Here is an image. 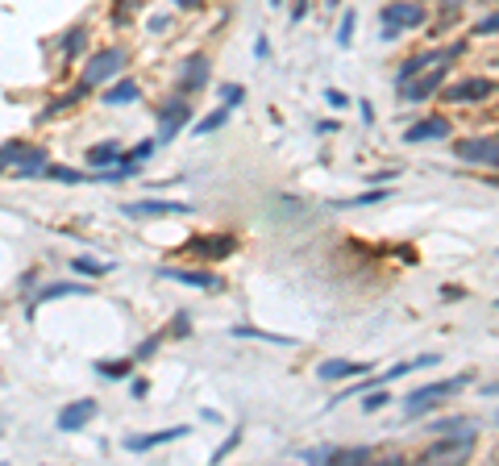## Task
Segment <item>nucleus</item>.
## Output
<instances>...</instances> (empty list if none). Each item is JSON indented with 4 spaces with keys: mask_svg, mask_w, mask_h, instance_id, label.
<instances>
[{
    "mask_svg": "<svg viewBox=\"0 0 499 466\" xmlns=\"http://www.w3.org/2000/svg\"><path fill=\"white\" fill-rule=\"evenodd\" d=\"M271 4H274V8H279V4H283V0H271Z\"/></svg>",
    "mask_w": 499,
    "mask_h": 466,
    "instance_id": "de8ad7c7",
    "label": "nucleus"
},
{
    "mask_svg": "<svg viewBox=\"0 0 499 466\" xmlns=\"http://www.w3.org/2000/svg\"><path fill=\"white\" fill-rule=\"evenodd\" d=\"M470 441H474V429H470V424H462V429H454V433H441V441L424 450V462H441V458H466V454H470Z\"/></svg>",
    "mask_w": 499,
    "mask_h": 466,
    "instance_id": "0eeeda50",
    "label": "nucleus"
},
{
    "mask_svg": "<svg viewBox=\"0 0 499 466\" xmlns=\"http://www.w3.org/2000/svg\"><path fill=\"white\" fill-rule=\"evenodd\" d=\"M137 96H141V84H137V80H121V84H108L100 100H104L108 108H117V104H134Z\"/></svg>",
    "mask_w": 499,
    "mask_h": 466,
    "instance_id": "aec40b11",
    "label": "nucleus"
},
{
    "mask_svg": "<svg viewBox=\"0 0 499 466\" xmlns=\"http://www.w3.org/2000/svg\"><path fill=\"white\" fill-rule=\"evenodd\" d=\"M237 441H241V429H233V433L225 437V446H217V450H213V462H225L229 454L237 450Z\"/></svg>",
    "mask_w": 499,
    "mask_h": 466,
    "instance_id": "72a5a7b5",
    "label": "nucleus"
},
{
    "mask_svg": "<svg viewBox=\"0 0 499 466\" xmlns=\"http://www.w3.org/2000/svg\"><path fill=\"white\" fill-rule=\"evenodd\" d=\"M457 4H462V0H441V8H446V13H454Z\"/></svg>",
    "mask_w": 499,
    "mask_h": 466,
    "instance_id": "49530a36",
    "label": "nucleus"
},
{
    "mask_svg": "<svg viewBox=\"0 0 499 466\" xmlns=\"http://www.w3.org/2000/svg\"><path fill=\"white\" fill-rule=\"evenodd\" d=\"M466 387V379L457 374V379H441V383H429V387H416L408 391V400H404V408H408L412 417H420V413H429V408H437L446 396H457Z\"/></svg>",
    "mask_w": 499,
    "mask_h": 466,
    "instance_id": "423d86ee",
    "label": "nucleus"
},
{
    "mask_svg": "<svg viewBox=\"0 0 499 466\" xmlns=\"http://www.w3.org/2000/svg\"><path fill=\"white\" fill-rule=\"evenodd\" d=\"M91 417H96V400H71V404H63V413L54 417V429H58V433H80Z\"/></svg>",
    "mask_w": 499,
    "mask_h": 466,
    "instance_id": "9d476101",
    "label": "nucleus"
},
{
    "mask_svg": "<svg viewBox=\"0 0 499 466\" xmlns=\"http://www.w3.org/2000/svg\"><path fill=\"white\" fill-rule=\"evenodd\" d=\"M121 154H125V150H121V141L108 138V141H96V146H88V150H84V163H88L91 171H108L113 163H121Z\"/></svg>",
    "mask_w": 499,
    "mask_h": 466,
    "instance_id": "2eb2a0df",
    "label": "nucleus"
},
{
    "mask_svg": "<svg viewBox=\"0 0 499 466\" xmlns=\"http://www.w3.org/2000/svg\"><path fill=\"white\" fill-rule=\"evenodd\" d=\"M462 424H466V420H433V433H454Z\"/></svg>",
    "mask_w": 499,
    "mask_h": 466,
    "instance_id": "ea45409f",
    "label": "nucleus"
},
{
    "mask_svg": "<svg viewBox=\"0 0 499 466\" xmlns=\"http://www.w3.org/2000/svg\"><path fill=\"white\" fill-rule=\"evenodd\" d=\"M88 92H91V84H84V80H80V84H75L71 92H63L58 100H50L42 113H38V121H46V117H58V113H67V108H75V104H80V100H84Z\"/></svg>",
    "mask_w": 499,
    "mask_h": 466,
    "instance_id": "6ab92c4d",
    "label": "nucleus"
},
{
    "mask_svg": "<svg viewBox=\"0 0 499 466\" xmlns=\"http://www.w3.org/2000/svg\"><path fill=\"white\" fill-rule=\"evenodd\" d=\"M354 374H370V363H350V358H329L317 367V379L337 383V379H354Z\"/></svg>",
    "mask_w": 499,
    "mask_h": 466,
    "instance_id": "f3484780",
    "label": "nucleus"
},
{
    "mask_svg": "<svg viewBox=\"0 0 499 466\" xmlns=\"http://www.w3.org/2000/svg\"><path fill=\"white\" fill-rule=\"evenodd\" d=\"M50 154L42 146H30V141H4L0 146V171L17 167V175H42Z\"/></svg>",
    "mask_w": 499,
    "mask_h": 466,
    "instance_id": "f03ea898",
    "label": "nucleus"
},
{
    "mask_svg": "<svg viewBox=\"0 0 499 466\" xmlns=\"http://www.w3.org/2000/svg\"><path fill=\"white\" fill-rule=\"evenodd\" d=\"M233 337H258V341H271V346H296V337H283V333H267V329H254V325H237Z\"/></svg>",
    "mask_w": 499,
    "mask_h": 466,
    "instance_id": "393cba45",
    "label": "nucleus"
},
{
    "mask_svg": "<svg viewBox=\"0 0 499 466\" xmlns=\"http://www.w3.org/2000/svg\"><path fill=\"white\" fill-rule=\"evenodd\" d=\"M154 350H158V337H146V341L134 350V358L137 363H141V358H154Z\"/></svg>",
    "mask_w": 499,
    "mask_h": 466,
    "instance_id": "f704fd0d",
    "label": "nucleus"
},
{
    "mask_svg": "<svg viewBox=\"0 0 499 466\" xmlns=\"http://www.w3.org/2000/svg\"><path fill=\"white\" fill-rule=\"evenodd\" d=\"M337 130H341L337 121H317V134H337Z\"/></svg>",
    "mask_w": 499,
    "mask_h": 466,
    "instance_id": "37998d69",
    "label": "nucleus"
},
{
    "mask_svg": "<svg viewBox=\"0 0 499 466\" xmlns=\"http://www.w3.org/2000/svg\"><path fill=\"white\" fill-rule=\"evenodd\" d=\"M441 84H446V63H437L433 71H420L416 80H408L404 84V100H429Z\"/></svg>",
    "mask_w": 499,
    "mask_h": 466,
    "instance_id": "ddd939ff",
    "label": "nucleus"
},
{
    "mask_svg": "<svg viewBox=\"0 0 499 466\" xmlns=\"http://www.w3.org/2000/svg\"><path fill=\"white\" fill-rule=\"evenodd\" d=\"M474 34H499V13H491V17H483V21L474 25Z\"/></svg>",
    "mask_w": 499,
    "mask_h": 466,
    "instance_id": "e433bc0d",
    "label": "nucleus"
},
{
    "mask_svg": "<svg viewBox=\"0 0 499 466\" xmlns=\"http://www.w3.org/2000/svg\"><path fill=\"white\" fill-rule=\"evenodd\" d=\"M391 191L387 187H370L362 196H350V200H337V208H362V204H379V200H387Z\"/></svg>",
    "mask_w": 499,
    "mask_h": 466,
    "instance_id": "c85d7f7f",
    "label": "nucleus"
},
{
    "mask_svg": "<svg viewBox=\"0 0 499 466\" xmlns=\"http://www.w3.org/2000/svg\"><path fill=\"white\" fill-rule=\"evenodd\" d=\"M84 46H88V25H71V30H67V38H63V58H67V63H75Z\"/></svg>",
    "mask_w": 499,
    "mask_h": 466,
    "instance_id": "412c9836",
    "label": "nucleus"
},
{
    "mask_svg": "<svg viewBox=\"0 0 499 466\" xmlns=\"http://www.w3.org/2000/svg\"><path fill=\"white\" fill-rule=\"evenodd\" d=\"M141 0H113V25H130Z\"/></svg>",
    "mask_w": 499,
    "mask_h": 466,
    "instance_id": "c756f323",
    "label": "nucleus"
},
{
    "mask_svg": "<svg viewBox=\"0 0 499 466\" xmlns=\"http://www.w3.org/2000/svg\"><path fill=\"white\" fill-rule=\"evenodd\" d=\"M171 4H179V8H200L204 0H171Z\"/></svg>",
    "mask_w": 499,
    "mask_h": 466,
    "instance_id": "a18cd8bd",
    "label": "nucleus"
},
{
    "mask_svg": "<svg viewBox=\"0 0 499 466\" xmlns=\"http://www.w3.org/2000/svg\"><path fill=\"white\" fill-rule=\"evenodd\" d=\"M304 13H308V0H296V4H291V21H300Z\"/></svg>",
    "mask_w": 499,
    "mask_h": 466,
    "instance_id": "79ce46f5",
    "label": "nucleus"
},
{
    "mask_svg": "<svg viewBox=\"0 0 499 466\" xmlns=\"http://www.w3.org/2000/svg\"><path fill=\"white\" fill-rule=\"evenodd\" d=\"M63 296H88V287H80V283H46L42 291L34 296V304H38V300H63ZM34 304H30V308H34Z\"/></svg>",
    "mask_w": 499,
    "mask_h": 466,
    "instance_id": "5701e85b",
    "label": "nucleus"
},
{
    "mask_svg": "<svg viewBox=\"0 0 499 466\" xmlns=\"http://www.w3.org/2000/svg\"><path fill=\"white\" fill-rule=\"evenodd\" d=\"M154 150H158V141H137L134 150H125V154H121V167H130V171H141V163H146V158H154Z\"/></svg>",
    "mask_w": 499,
    "mask_h": 466,
    "instance_id": "4be33fe9",
    "label": "nucleus"
},
{
    "mask_svg": "<svg viewBox=\"0 0 499 466\" xmlns=\"http://www.w3.org/2000/svg\"><path fill=\"white\" fill-rule=\"evenodd\" d=\"M121 213L125 217H187L191 204H183V200H130V204H121Z\"/></svg>",
    "mask_w": 499,
    "mask_h": 466,
    "instance_id": "6e6552de",
    "label": "nucleus"
},
{
    "mask_svg": "<svg viewBox=\"0 0 499 466\" xmlns=\"http://www.w3.org/2000/svg\"><path fill=\"white\" fill-rule=\"evenodd\" d=\"M254 54H258V58H267V54H271V42H267V38H258V42H254Z\"/></svg>",
    "mask_w": 499,
    "mask_h": 466,
    "instance_id": "c03bdc74",
    "label": "nucleus"
},
{
    "mask_svg": "<svg viewBox=\"0 0 499 466\" xmlns=\"http://www.w3.org/2000/svg\"><path fill=\"white\" fill-rule=\"evenodd\" d=\"M134 363L137 358H100L96 371L104 374V379H130V374H134Z\"/></svg>",
    "mask_w": 499,
    "mask_h": 466,
    "instance_id": "b1692460",
    "label": "nucleus"
},
{
    "mask_svg": "<svg viewBox=\"0 0 499 466\" xmlns=\"http://www.w3.org/2000/svg\"><path fill=\"white\" fill-rule=\"evenodd\" d=\"M354 25H358V13L350 8V13L341 17V30H337V42H341V46H350V42H354Z\"/></svg>",
    "mask_w": 499,
    "mask_h": 466,
    "instance_id": "2f4dec72",
    "label": "nucleus"
},
{
    "mask_svg": "<svg viewBox=\"0 0 499 466\" xmlns=\"http://www.w3.org/2000/svg\"><path fill=\"white\" fill-rule=\"evenodd\" d=\"M154 113H158V141H171V138H179V130L191 121V100H187V92L167 96Z\"/></svg>",
    "mask_w": 499,
    "mask_h": 466,
    "instance_id": "20e7f679",
    "label": "nucleus"
},
{
    "mask_svg": "<svg viewBox=\"0 0 499 466\" xmlns=\"http://www.w3.org/2000/svg\"><path fill=\"white\" fill-rule=\"evenodd\" d=\"M233 250H237V237H229V233H196L179 246L183 258H196V263H217Z\"/></svg>",
    "mask_w": 499,
    "mask_h": 466,
    "instance_id": "7ed1b4c3",
    "label": "nucleus"
},
{
    "mask_svg": "<svg viewBox=\"0 0 499 466\" xmlns=\"http://www.w3.org/2000/svg\"><path fill=\"white\" fill-rule=\"evenodd\" d=\"M187 433H191L187 424H171V429H163V433L125 437V450H130V454H146V450H158V446H167V441H175V437H187Z\"/></svg>",
    "mask_w": 499,
    "mask_h": 466,
    "instance_id": "4468645a",
    "label": "nucleus"
},
{
    "mask_svg": "<svg viewBox=\"0 0 499 466\" xmlns=\"http://www.w3.org/2000/svg\"><path fill=\"white\" fill-rule=\"evenodd\" d=\"M370 458V450L366 446H354V450H333L329 454V462H366Z\"/></svg>",
    "mask_w": 499,
    "mask_h": 466,
    "instance_id": "7c9ffc66",
    "label": "nucleus"
},
{
    "mask_svg": "<svg viewBox=\"0 0 499 466\" xmlns=\"http://www.w3.org/2000/svg\"><path fill=\"white\" fill-rule=\"evenodd\" d=\"M446 134H450V121L446 117H429V121H416L408 134H404V141L416 146V141H433V138H446Z\"/></svg>",
    "mask_w": 499,
    "mask_h": 466,
    "instance_id": "a211bd4d",
    "label": "nucleus"
},
{
    "mask_svg": "<svg viewBox=\"0 0 499 466\" xmlns=\"http://www.w3.org/2000/svg\"><path fill=\"white\" fill-rule=\"evenodd\" d=\"M491 92H495V84H491V80H483V75H474V80L450 84V88H446V100H457V104H466V100H487Z\"/></svg>",
    "mask_w": 499,
    "mask_h": 466,
    "instance_id": "dca6fc26",
    "label": "nucleus"
},
{
    "mask_svg": "<svg viewBox=\"0 0 499 466\" xmlns=\"http://www.w3.org/2000/svg\"><path fill=\"white\" fill-rule=\"evenodd\" d=\"M42 180H58V184H84V180H91V175L75 171V167H54V163H46Z\"/></svg>",
    "mask_w": 499,
    "mask_h": 466,
    "instance_id": "bb28decb",
    "label": "nucleus"
},
{
    "mask_svg": "<svg viewBox=\"0 0 499 466\" xmlns=\"http://www.w3.org/2000/svg\"><path fill=\"white\" fill-rule=\"evenodd\" d=\"M454 154L462 163H483V167H499V141H483V138H466L454 146Z\"/></svg>",
    "mask_w": 499,
    "mask_h": 466,
    "instance_id": "9b49d317",
    "label": "nucleus"
},
{
    "mask_svg": "<svg viewBox=\"0 0 499 466\" xmlns=\"http://www.w3.org/2000/svg\"><path fill=\"white\" fill-rule=\"evenodd\" d=\"M208 71H213V63H208V54H191L187 63L179 67V92L196 96L204 84H208Z\"/></svg>",
    "mask_w": 499,
    "mask_h": 466,
    "instance_id": "f8f14e48",
    "label": "nucleus"
},
{
    "mask_svg": "<svg viewBox=\"0 0 499 466\" xmlns=\"http://www.w3.org/2000/svg\"><path fill=\"white\" fill-rule=\"evenodd\" d=\"M171 333H175V337H187V333H191V317H187V313H179V317L171 321Z\"/></svg>",
    "mask_w": 499,
    "mask_h": 466,
    "instance_id": "c9c22d12",
    "label": "nucleus"
},
{
    "mask_svg": "<svg viewBox=\"0 0 499 466\" xmlns=\"http://www.w3.org/2000/svg\"><path fill=\"white\" fill-rule=\"evenodd\" d=\"M383 404H387V391H374V396H366V400H362L366 413H374V408H383Z\"/></svg>",
    "mask_w": 499,
    "mask_h": 466,
    "instance_id": "4c0bfd02",
    "label": "nucleus"
},
{
    "mask_svg": "<svg viewBox=\"0 0 499 466\" xmlns=\"http://www.w3.org/2000/svg\"><path fill=\"white\" fill-rule=\"evenodd\" d=\"M324 100H329L333 108H346V104H350V96H346V92H337V88H329V92H324Z\"/></svg>",
    "mask_w": 499,
    "mask_h": 466,
    "instance_id": "58836bf2",
    "label": "nucleus"
},
{
    "mask_svg": "<svg viewBox=\"0 0 499 466\" xmlns=\"http://www.w3.org/2000/svg\"><path fill=\"white\" fill-rule=\"evenodd\" d=\"M125 63H130V54H125V50H117V46L96 50L88 63H84V75H80V80L96 88V84H104V80H117V75L125 71Z\"/></svg>",
    "mask_w": 499,
    "mask_h": 466,
    "instance_id": "39448f33",
    "label": "nucleus"
},
{
    "mask_svg": "<svg viewBox=\"0 0 499 466\" xmlns=\"http://www.w3.org/2000/svg\"><path fill=\"white\" fill-rule=\"evenodd\" d=\"M146 391H150L146 379H134V383H130V396H134V400H146Z\"/></svg>",
    "mask_w": 499,
    "mask_h": 466,
    "instance_id": "a19ab883",
    "label": "nucleus"
},
{
    "mask_svg": "<svg viewBox=\"0 0 499 466\" xmlns=\"http://www.w3.org/2000/svg\"><path fill=\"white\" fill-rule=\"evenodd\" d=\"M158 279L183 283V287H200V291H221L225 283L213 271H191V267H158Z\"/></svg>",
    "mask_w": 499,
    "mask_h": 466,
    "instance_id": "1a4fd4ad",
    "label": "nucleus"
},
{
    "mask_svg": "<svg viewBox=\"0 0 499 466\" xmlns=\"http://www.w3.org/2000/svg\"><path fill=\"white\" fill-rule=\"evenodd\" d=\"M71 271H75V275H108V271H113V263H100V258L80 254V258H71Z\"/></svg>",
    "mask_w": 499,
    "mask_h": 466,
    "instance_id": "cd10ccee",
    "label": "nucleus"
},
{
    "mask_svg": "<svg viewBox=\"0 0 499 466\" xmlns=\"http://www.w3.org/2000/svg\"><path fill=\"white\" fill-rule=\"evenodd\" d=\"M424 17H429V13H424L416 0H391V4H383V13H379V38H396L400 30H420Z\"/></svg>",
    "mask_w": 499,
    "mask_h": 466,
    "instance_id": "f257e3e1",
    "label": "nucleus"
},
{
    "mask_svg": "<svg viewBox=\"0 0 499 466\" xmlns=\"http://www.w3.org/2000/svg\"><path fill=\"white\" fill-rule=\"evenodd\" d=\"M225 121H229V108H217V113H208L204 121H196V138H208V134H217V130H225Z\"/></svg>",
    "mask_w": 499,
    "mask_h": 466,
    "instance_id": "a878e982",
    "label": "nucleus"
},
{
    "mask_svg": "<svg viewBox=\"0 0 499 466\" xmlns=\"http://www.w3.org/2000/svg\"><path fill=\"white\" fill-rule=\"evenodd\" d=\"M217 96L225 100V108H237V104H241V96H246V88H241V84H221V88H217Z\"/></svg>",
    "mask_w": 499,
    "mask_h": 466,
    "instance_id": "473e14b6",
    "label": "nucleus"
}]
</instances>
